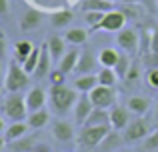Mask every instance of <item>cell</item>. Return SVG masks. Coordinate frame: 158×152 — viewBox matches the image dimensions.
Masks as SVG:
<instances>
[{"instance_id": "cell-8", "label": "cell", "mask_w": 158, "mask_h": 152, "mask_svg": "<svg viewBox=\"0 0 158 152\" xmlns=\"http://www.w3.org/2000/svg\"><path fill=\"white\" fill-rule=\"evenodd\" d=\"M126 26V14L122 10H110L104 14V18L92 28V30H106V32H120Z\"/></svg>"}, {"instance_id": "cell-22", "label": "cell", "mask_w": 158, "mask_h": 152, "mask_svg": "<svg viewBox=\"0 0 158 152\" xmlns=\"http://www.w3.org/2000/svg\"><path fill=\"white\" fill-rule=\"evenodd\" d=\"M126 106H128V110H130L132 114L142 116V114H146V110L150 108V98H146V96H130Z\"/></svg>"}, {"instance_id": "cell-2", "label": "cell", "mask_w": 158, "mask_h": 152, "mask_svg": "<svg viewBox=\"0 0 158 152\" xmlns=\"http://www.w3.org/2000/svg\"><path fill=\"white\" fill-rule=\"evenodd\" d=\"M112 130L110 124H96V126H82L80 132L76 134V148L80 152L96 150L102 144V140L108 136V132Z\"/></svg>"}, {"instance_id": "cell-7", "label": "cell", "mask_w": 158, "mask_h": 152, "mask_svg": "<svg viewBox=\"0 0 158 152\" xmlns=\"http://www.w3.org/2000/svg\"><path fill=\"white\" fill-rule=\"evenodd\" d=\"M148 134H150V122L144 120V118H136V120H132L130 124L122 130V138H124V142H128V144L144 140Z\"/></svg>"}, {"instance_id": "cell-9", "label": "cell", "mask_w": 158, "mask_h": 152, "mask_svg": "<svg viewBox=\"0 0 158 152\" xmlns=\"http://www.w3.org/2000/svg\"><path fill=\"white\" fill-rule=\"evenodd\" d=\"M92 110H94V104H92V100H90V96L82 92L80 96H78L76 104H74V110H72L74 122H76V124H80V126H84V122L88 120V116H90V112H92Z\"/></svg>"}, {"instance_id": "cell-30", "label": "cell", "mask_w": 158, "mask_h": 152, "mask_svg": "<svg viewBox=\"0 0 158 152\" xmlns=\"http://www.w3.org/2000/svg\"><path fill=\"white\" fill-rule=\"evenodd\" d=\"M130 66H132V64H130V54L122 52V54H120V58H118V64L114 66V70H116V74H118L120 80L128 76V70H130Z\"/></svg>"}, {"instance_id": "cell-53", "label": "cell", "mask_w": 158, "mask_h": 152, "mask_svg": "<svg viewBox=\"0 0 158 152\" xmlns=\"http://www.w3.org/2000/svg\"><path fill=\"white\" fill-rule=\"evenodd\" d=\"M58 152H60V150H58Z\"/></svg>"}, {"instance_id": "cell-43", "label": "cell", "mask_w": 158, "mask_h": 152, "mask_svg": "<svg viewBox=\"0 0 158 152\" xmlns=\"http://www.w3.org/2000/svg\"><path fill=\"white\" fill-rule=\"evenodd\" d=\"M6 146H8V142H6V138H4V136H0V152H2L4 148H6Z\"/></svg>"}, {"instance_id": "cell-51", "label": "cell", "mask_w": 158, "mask_h": 152, "mask_svg": "<svg viewBox=\"0 0 158 152\" xmlns=\"http://www.w3.org/2000/svg\"><path fill=\"white\" fill-rule=\"evenodd\" d=\"M0 94H2V88H0Z\"/></svg>"}, {"instance_id": "cell-35", "label": "cell", "mask_w": 158, "mask_h": 152, "mask_svg": "<svg viewBox=\"0 0 158 152\" xmlns=\"http://www.w3.org/2000/svg\"><path fill=\"white\" fill-rule=\"evenodd\" d=\"M106 12H96V10H90V12H84V20L90 24V28H94L102 18H104Z\"/></svg>"}, {"instance_id": "cell-45", "label": "cell", "mask_w": 158, "mask_h": 152, "mask_svg": "<svg viewBox=\"0 0 158 152\" xmlns=\"http://www.w3.org/2000/svg\"><path fill=\"white\" fill-rule=\"evenodd\" d=\"M120 2H124V4H136L138 0H120Z\"/></svg>"}, {"instance_id": "cell-42", "label": "cell", "mask_w": 158, "mask_h": 152, "mask_svg": "<svg viewBox=\"0 0 158 152\" xmlns=\"http://www.w3.org/2000/svg\"><path fill=\"white\" fill-rule=\"evenodd\" d=\"M4 52H6V42H4V36H0V58H4Z\"/></svg>"}, {"instance_id": "cell-3", "label": "cell", "mask_w": 158, "mask_h": 152, "mask_svg": "<svg viewBox=\"0 0 158 152\" xmlns=\"http://www.w3.org/2000/svg\"><path fill=\"white\" fill-rule=\"evenodd\" d=\"M30 84V74L22 68L20 62H10L8 64V72L4 76V88L6 92H22Z\"/></svg>"}, {"instance_id": "cell-14", "label": "cell", "mask_w": 158, "mask_h": 152, "mask_svg": "<svg viewBox=\"0 0 158 152\" xmlns=\"http://www.w3.org/2000/svg\"><path fill=\"white\" fill-rule=\"evenodd\" d=\"M54 62L52 60V56H50V50H48V44L44 42L42 46H40V58H38V66H36V70H34V76L38 78H44V76H48L50 74V64Z\"/></svg>"}, {"instance_id": "cell-50", "label": "cell", "mask_w": 158, "mask_h": 152, "mask_svg": "<svg viewBox=\"0 0 158 152\" xmlns=\"http://www.w3.org/2000/svg\"><path fill=\"white\" fill-rule=\"evenodd\" d=\"M88 152H96V150H88Z\"/></svg>"}, {"instance_id": "cell-11", "label": "cell", "mask_w": 158, "mask_h": 152, "mask_svg": "<svg viewBox=\"0 0 158 152\" xmlns=\"http://www.w3.org/2000/svg\"><path fill=\"white\" fill-rule=\"evenodd\" d=\"M130 110H128V106H118L114 104L110 108V126L114 130H124L128 124H130Z\"/></svg>"}, {"instance_id": "cell-10", "label": "cell", "mask_w": 158, "mask_h": 152, "mask_svg": "<svg viewBox=\"0 0 158 152\" xmlns=\"http://www.w3.org/2000/svg\"><path fill=\"white\" fill-rule=\"evenodd\" d=\"M50 132L58 142H70V140L76 138V134H74V124L68 122V120H64V118H58V120L52 122Z\"/></svg>"}, {"instance_id": "cell-1", "label": "cell", "mask_w": 158, "mask_h": 152, "mask_svg": "<svg viewBox=\"0 0 158 152\" xmlns=\"http://www.w3.org/2000/svg\"><path fill=\"white\" fill-rule=\"evenodd\" d=\"M48 100H50V108L56 116H64L70 110H74V104L78 100V90L70 88V86H50L48 92Z\"/></svg>"}, {"instance_id": "cell-19", "label": "cell", "mask_w": 158, "mask_h": 152, "mask_svg": "<svg viewBox=\"0 0 158 152\" xmlns=\"http://www.w3.org/2000/svg\"><path fill=\"white\" fill-rule=\"evenodd\" d=\"M98 84H100L98 82V74H78V78L74 80V88L78 92H84V94L92 92Z\"/></svg>"}, {"instance_id": "cell-40", "label": "cell", "mask_w": 158, "mask_h": 152, "mask_svg": "<svg viewBox=\"0 0 158 152\" xmlns=\"http://www.w3.org/2000/svg\"><path fill=\"white\" fill-rule=\"evenodd\" d=\"M142 4L148 8V12H156V2L154 0H142Z\"/></svg>"}, {"instance_id": "cell-32", "label": "cell", "mask_w": 158, "mask_h": 152, "mask_svg": "<svg viewBox=\"0 0 158 152\" xmlns=\"http://www.w3.org/2000/svg\"><path fill=\"white\" fill-rule=\"evenodd\" d=\"M120 142H124V138L118 134V130H114V128H112L110 132H108V136L104 138V140H102L100 148H102V150H112L114 146H118Z\"/></svg>"}, {"instance_id": "cell-28", "label": "cell", "mask_w": 158, "mask_h": 152, "mask_svg": "<svg viewBox=\"0 0 158 152\" xmlns=\"http://www.w3.org/2000/svg\"><path fill=\"white\" fill-rule=\"evenodd\" d=\"M72 12L70 10H56L50 14V24L54 28H66L70 22H72Z\"/></svg>"}, {"instance_id": "cell-18", "label": "cell", "mask_w": 158, "mask_h": 152, "mask_svg": "<svg viewBox=\"0 0 158 152\" xmlns=\"http://www.w3.org/2000/svg\"><path fill=\"white\" fill-rule=\"evenodd\" d=\"M28 126H30V130H42L44 126L50 122V112H48L46 108H40L36 110V112H30L26 118Z\"/></svg>"}, {"instance_id": "cell-20", "label": "cell", "mask_w": 158, "mask_h": 152, "mask_svg": "<svg viewBox=\"0 0 158 152\" xmlns=\"http://www.w3.org/2000/svg\"><path fill=\"white\" fill-rule=\"evenodd\" d=\"M40 22H42V14H40L38 10H34V8H28V10L20 16V28L26 30V32L34 30L36 26H40Z\"/></svg>"}, {"instance_id": "cell-38", "label": "cell", "mask_w": 158, "mask_h": 152, "mask_svg": "<svg viewBox=\"0 0 158 152\" xmlns=\"http://www.w3.org/2000/svg\"><path fill=\"white\" fill-rule=\"evenodd\" d=\"M8 12H10V4H8V0H0V18H6Z\"/></svg>"}, {"instance_id": "cell-52", "label": "cell", "mask_w": 158, "mask_h": 152, "mask_svg": "<svg viewBox=\"0 0 158 152\" xmlns=\"http://www.w3.org/2000/svg\"><path fill=\"white\" fill-rule=\"evenodd\" d=\"M110 2H112V0H110Z\"/></svg>"}, {"instance_id": "cell-47", "label": "cell", "mask_w": 158, "mask_h": 152, "mask_svg": "<svg viewBox=\"0 0 158 152\" xmlns=\"http://www.w3.org/2000/svg\"><path fill=\"white\" fill-rule=\"evenodd\" d=\"M154 120L158 122V102H156V110H154Z\"/></svg>"}, {"instance_id": "cell-36", "label": "cell", "mask_w": 158, "mask_h": 152, "mask_svg": "<svg viewBox=\"0 0 158 152\" xmlns=\"http://www.w3.org/2000/svg\"><path fill=\"white\" fill-rule=\"evenodd\" d=\"M146 82H148V84H150L154 90H158V66L148 70V74H146Z\"/></svg>"}, {"instance_id": "cell-15", "label": "cell", "mask_w": 158, "mask_h": 152, "mask_svg": "<svg viewBox=\"0 0 158 152\" xmlns=\"http://www.w3.org/2000/svg\"><path fill=\"white\" fill-rule=\"evenodd\" d=\"M98 62H100V60H98L96 56L92 54V52H90V50H84V52L80 54V60H78L76 72H78V74H94Z\"/></svg>"}, {"instance_id": "cell-37", "label": "cell", "mask_w": 158, "mask_h": 152, "mask_svg": "<svg viewBox=\"0 0 158 152\" xmlns=\"http://www.w3.org/2000/svg\"><path fill=\"white\" fill-rule=\"evenodd\" d=\"M150 52L158 54V28L152 30V40H150Z\"/></svg>"}, {"instance_id": "cell-44", "label": "cell", "mask_w": 158, "mask_h": 152, "mask_svg": "<svg viewBox=\"0 0 158 152\" xmlns=\"http://www.w3.org/2000/svg\"><path fill=\"white\" fill-rule=\"evenodd\" d=\"M6 130V124H4V118H0V134Z\"/></svg>"}, {"instance_id": "cell-5", "label": "cell", "mask_w": 158, "mask_h": 152, "mask_svg": "<svg viewBox=\"0 0 158 152\" xmlns=\"http://www.w3.org/2000/svg\"><path fill=\"white\" fill-rule=\"evenodd\" d=\"M116 44H118V48L122 52H126V54L130 56H136L140 50V34L136 28H128L124 26L122 30L116 34Z\"/></svg>"}, {"instance_id": "cell-23", "label": "cell", "mask_w": 158, "mask_h": 152, "mask_svg": "<svg viewBox=\"0 0 158 152\" xmlns=\"http://www.w3.org/2000/svg\"><path fill=\"white\" fill-rule=\"evenodd\" d=\"M90 32L84 30V28H68L64 32V38L68 44H74V46H80V44H86Z\"/></svg>"}, {"instance_id": "cell-21", "label": "cell", "mask_w": 158, "mask_h": 152, "mask_svg": "<svg viewBox=\"0 0 158 152\" xmlns=\"http://www.w3.org/2000/svg\"><path fill=\"white\" fill-rule=\"evenodd\" d=\"M78 60H80V52H78V50H68V52H66V54L60 58L58 68H60L62 72H66V74H70V72H76Z\"/></svg>"}, {"instance_id": "cell-13", "label": "cell", "mask_w": 158, "mask_h": 152, "mask_svg": "<svg viewBox=\"0 0 158 152\" xmlns=\"http://www.w3.org/2000/svg\"><path fill=\"white\" fill-rule=\"evenodd\" d=\"M38 132H40V130H34V134H26V136L18 138V140L8 142V150H10V152H30L36 146Z\"/></svg>"}, {"instance_id": "cell-34", "label": "cell", "mask_w": 158, "mask_h": 152, "mask_svg": "<svg viewBox=\"0 0 158 152\" xmlns=\"http://www.w3.org/2000/svg\"><path fill=\"white\" fill-rule=\"evenodd\" d=\"M142 148L146 150V152H154V150H158V130H156V132H150L146 138H144Z\"/></svg>"}, {"instance_id": "cell-27", "label": "cell", "mask_w": 158, "mask_h": 152, "mask_svg": "<svg viewBox=\"0 0 158 152\" xmlns=\"http://www.w3.org/2000/svg\"><path fill=\"white\" fill-rule=\"evenodd\" d=\"M82 10L90 12V10H96V12H110L114 10L110 0H82Z\"/></svg>"}, {"instance_id": "cell-41", "label": "cell", "mask_w": 158, "mask_h": 152, "mask_svg": "<svg viewBox=\"0 0 158 152\" xmlns=\"http://www.w3.org/2000/svg\"><path fill=\"white\" fill-rule=\"evenodd\" d=\"M30 152H52V150H50V146H46V144H38V146H34Z\"/></svg>"}, {"instance_id": "cell-6", "label": "cell", "mask_w": 158, "mask_h": 152, "mask_svg": "<svg viewBox=\"0 0 158 152\" xmlns=\"http://www.w3.org/2000/svg\"><path fill=\"white\" fill-rule=\"evenodd\" d=\"M90 100H92L94 108H106L110 110L112 106L116 104V90L114 86H104V84H98L92 92H88Z\"/></svg>"}, {"instance_id": "cell-31", "label": "cell", "mask_w": 158, "mask_h": 152, "mask_svg": "<svg viewBox=\"0 0 158 152\" xmlns=\"http://www.w3.org/2000/svg\"><path fill=\"white\" fill-rule=\"evenodd\" d=\"M38 58H40V46H34V50L28 54V58L24 60V64H22V68L28 74H34L36 66H38Z\"/></svg>"}, {"instance_id": "cell-25", "label": "cell", "mask_w": 158, "mask_h": 152, "mask_svg": "<svg viewBox=\"0 0 158 152\" xmlns=\"http://www.w3.org/2000/svg\"><path fill=\"white\" fill-rule=\"evenodd\" d=\"M118 58H120V52L116 48H102L100 54H98V60H100L102 66L106 68H114L118 64Z\"/></svg>"}, {"instance_id": "cell-24", "label": "cell", "mask_w": 158, "mask_h": 152, "mask_svg": "<svg viewBox=\"0 0 158 152\" xmlns=\"http://www.w3.org/2000/svg\"><path fill=\"white\" fill-rule=\"evenodd\" d=\"M86 126H96V124H110V110L106 108H94L90 112L88 120L84 122Z\"/></svg>"}, {"instance_id": "cell-26", "label": "cell", "mask_w": 158, "mask_h": 152, "mask_svg": "<svg viewBox=\"0 0 158 152\" xmlns=\"http://www.w3.org/2000/svg\"><path fill=\"white\" fill-rule=\"evenodd\" d=\"M34 50V44L30 40H20V42L14 44V60L20 64H24V60L28 58V54Z\"/></svg>"}, {"instance_id": "cell-17", "label": "cell", "mask_w": 158, "mask_h": 152, "mask_svg": "<svg viewBox=\"0 0 158 152\" xmlns=\"http://www.w3.org/2000/svg\"><path fill=\"white\" fill-rule=\"evenodd\" d=\"M28 130H30V126H28L26 120H16V122H12L10 126H6V130H4V138H6V142L18 140V138L26 136Z\"/></svg>"}, {"instance_id": "cell-46", "label": "cell", "mask_w": 158, "mask_h": 152, "mask_svg": "<svg viewBox=\"0 0 158 152\" xmlns=\"http://www.w3.org/2000/svg\"><path fill=\"white\" fill-rule=\"evenodd\" d=\"M2 74H4V64H2V60H0V78H2Z\"/></svg>"}, {"instance_id": "cell-48", "label": "cell", "mask_w": 158, "mask_h": 152, "mask_svg": "<svg viewBox=\"0 0 158 152\" xmlns=\"http://www.w3.org/2000/svg\"><path fill=\"white\" fill-rule=\"evenodd\" d=\"M116 152H132V150H128V148H120V150H116Z\"/></svg>"}, {"instance_id": "cell-33", "label": "cell", "mask_w": 158, "mask_h": 152, "mask_svg": "<svg viewBox=\"0 0 158 152\" xmlns=\"http://www.w3.org/2000/svg\"><path fill=\"white\" fill-rule=\"evenodd\" d=\"M66 72H62L60 68H56V70H50V74H48V78H50V86H62L66 84Z\"/></svg>"}, {"instance_id": "cell-49", "label": "cell", "mask_w": 158, "mask_h": 152, "mask_svg": "<svg viewBox=\"0 0 158 152\" xmlns=\"http://www.w3.org/2000/svg\"><path fill=\"white\" fill-rule=\"evenodd\" d=\"M0 36H4V32H2V30H0Z\"/></svg>"}, {"instance_id": "cell-39", "label": "cell", "mask_w": 158, "mask_h": 152, "mask_svg": "<svg viewBox=\"0 0 158 152\" xmlns=\"http://www.w3.org/2000/svg\"><path fill=\"white\" fill-rule=\"evenodd\" d=\"M136 76H138V66H136V64H132V66H130V70H128V80H134V78Z\"/></svg>"}, {"instance_id": "cell-29", "label": "cell", "mask_w": 158, "mask_h": 152, "mask_svg": "<svg viewBox=\"0 0 158 152\" xmlns=\"http://www.w3.org/2000/svg\"><path fill=\"white\" fill-rule=\"evenodd\" d=\"M116 80H120V78H118V74H116L114 68L102 66V70L98 72V82H100V84H104V86H114Z\"/></svg>"}, {"instance_id": "cell-16", "label": "cell", "mask_w": 158, "mask_h": 152, "mask_svg": "<svg viewBox=\"0 0 158 152\" xmlns=\"http://www.w3.org/2000/svg\"><path fill=\"white\" fill-rule=\"evenodd\" d=\"M46 44H48V50H50V56L54 62H60V58L66 54V38H62V36H48L46 38Z\"/></svg>"}, {"instance_id": "cell-12", "label": "cell", "mask_w": 158, "mask_h": 152, "mask_svg": "<svg viewBox=\"0 0 158 152\" xmlns=\"http://www.w3.org/2000/svg\"><path fill=\"white\" fill-rule=\"evenodd\" d=\"M46 100H48V96H46V90H44L42 86H34V88H30L26 92L28 114H30V112H36V110H40V108H44Z\"/></svg>"}, {"instance_id": "cell-4", "label": "cell", "mask_w": 158, "mask_h": 152, "mask_svg": "<svg viewBox=\"0 0 158 152\" xmlns=\"http://www.w3.org/2000/svg\"><path fill=\"white\" fill-rule=\"evenodd\" d=\"M2 112H4V116L10 118L12 122L28 118L26 96H22L20 92H8V96L4 98V102H2Z\"/></svg>"}]
</instances>
